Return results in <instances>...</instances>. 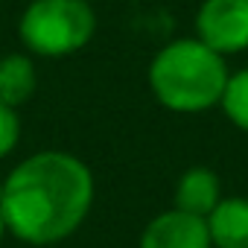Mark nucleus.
Masks as SVG:
<instances>
[{
    "instance_id": "f257e3e1",
    "label": "nucleus",
    "mask_w": 248,
    "mask_h": 248,
    "mask_svg": "<svg viewBox=\"0 0 248 248\" xmlns=\"http://www.w3.org/2000/svg\"><path fill=\"white\" fill-rule=\"evenodd\" d=\"M93 204L91 170L67 152H35L0 184L6 231L30 245H56L79 231Z\"/></svg>"
},
{
    "instance_id": "f03ea898",
    "label": "nucleus",
    "mask_w": 248,
    "mask_h": 248,
    "mask_svg": "<svg viewBox=\"0 0 248 248\" xmlns=\"http://www.w3.org/2000/svg\"><path fill=\"white\" fill-rule=\"evenodd\" d=\"M225 56L199 38H178L167 44L149 64V88L155 99L181 114H196L219 105L228 85Z\"/></svg>"
},
{
    "instance_id": "7ed1b4c3",
    "label": "nucleus",
    "mask_w": 248,
    "mask_h": 248,
    "mask_svg": "<svg viewBox=\"0 0 248 248\" xmlns=\"http://www.w3.org/2000/svg\"><path fill=\"white\" fill-rule=\"evenodd\" d=\"M93 32L96 15L88 0H32L18 24L21 41L47 59L79 53Z\"/></svg>"
},
{
    "instance_id": "20e7f679",
    "label": "nucleus",
    "mask_w": 248,
    "mask_h": 248,
    "mask_svg": "<svg viewBox=\"0 0 248 248\" xmlns=\"http://www.w3.org/2000/svg\"><path fill=\"white\" fill-rule=\"evenodd\" d=\"M196 32L219 56L248 50V0H204L196 12Z\"/></svg>"
},
{
    "instance_id": "39448f33",
    "label": "nucleus",
    "mask_w": 248,
    "mask_h": 248,
    "mask_svg": "<svg viewBox=\"0 0 248 248\" xmlns=\"http://www.w3.org/2000/svg\"><path fill=\"white\" fill-rule=\"evenodd\" d=\"M140 248H213L207 219L187 210L158 213L140 233Z\"/></svg>"
},
{
    "instance_id": "423d86ee",
    "label": "nucleus",
    "mask_w": 248,
    "mask_h": 248,
    "mask_svg": "<svg viewBox=\"0 0 248 248\" xmlns=\"http://www.w3.org/2000/svg\"><path fill=\"white\" fill-rule=\"evenodd\" d=\"M219 202H222V184H219V175L207 167L187 170L175 184V207L178 210L207 219Z\"/></svg>"
},
{
    "instance_id": "0eeeda50",
    "label": "nucleus",
    "mask_w": 248,
    "mask_h": 248,
    "mask_svg": "<svg viewBox=\"0 0 248 248\" xmlns=\"http://www.w3.org/2000/svg\"><path fill=\"white\" fill-rule=\"evenodd\" d=\"M207 231L213 248H248V199H222L207 216Z\"/></svg>"
},
{
    "instance_id": "6e6552de",
    "label": "nucleus",
    "mask_w": 248,
    "mask_h": 248,
    "mask_svg": "<svg viewBox=\"0 0 248 248\" xmlns=\"http://www.w3.org/2000/svg\"><path fill=\"white\" fill-rule=\"evenodd\" d=\"M35 85H38V76H35V64L30 56L9 53L0 59V102L3 105L18 108L30 102L35 93Z\"/></svg>"
},
{
    "instance_id": "1a4fd4ad",
    "label": "nucleus",
    "mask_w": 248,
    "mask_h": 248,
    "mask_svg": "<svg viewBox=\"0 0 248 248\" xmlns=\"http://www.w3.org/2000/svg\"><path fill=\"white\" fill-rule=\"evenodd\" d=\"M219 105L236 129L248 132V67L228 76V85H225V93H222Z\"/></svg>"
},
{
    "instance_id": "9d476101",
    "label": "nucleus",
    "mask_w": 248,
    "mask_h": 248,
    "mask_svg": "<svg viewBox=\"0 0 248 248\" xmlns=\"http://www.w3.org/2000/svg\"><path fill=\"white\" fill-rule=\"evenodd\" d=\"M21 140V117L15 114V108L0 102V158H6Z\"/></svg>"
},
{
    "instance_id": "9b49d317",
    "label": "nucleus",
    "mask_w": 248,
    "mask_h": 248,
    "mask_svg": "<svg viewBox=\"0 0 248 248\" xmlns=\"http://www.w3.org/2000/svg\"><path fill=\"white\" fill-rule=\"evenodd\" d=\"M6 233H9V231H6V219H3V213H0V242H3Z\"/></svg>"
}]
</instances>
